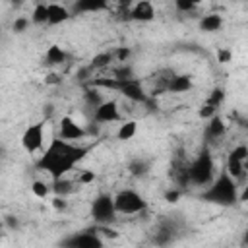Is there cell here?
Instances as JSON below:
<instances>
[{
	"label": "cell",
	"mask_w": 248,
	"mask_h": 248,
	"mask_svg": "<svg viewBox=\"0 0 248 248\" xmlns=\"http://www.w3.org/2000/svg\"><path fill=\"white\" fill-rule=\"evenodd\" d=\"M85 153H87V147L76 145V143H72L68 140H62V138H54L48 143L43 157L39 159L37 167L46 170L52 178H60L68 170H72L83 159Z\"/></svg>",
	"instance_id": "obj_1"
},
{
	"label": "cell",
	"mask_w": 248,
	"mask_h": 248,
	"mask_svg": "<svg viewBox=\"0 0 248 248\" xmlns=\"http://www.w3.org/2000/svg\"><path fill=\"white\" fill-rule=\"evenodd\" d=\"M202 198L205 202H211V203L232 205V203L238 202V186H236V180L227 170H221V174L217 176V180H213V184L202 194Z\"/></svg>",
	"instance_id": "obj_2"
},
{
	"label": "cell",
	"mask_w": 248,
	"mask_h": 248,
	"mask_svg": "<svg viewBox=\"0 0 248 248\" xmlns=\"http://www.w3.org/2000/svg\"><path fill=\"white\" fill-rule=\"evenodd\" d=\"M186 176H188V182L196 184V186H205L211 182L213 178V157L209 153L207 147H203L198 157L190 163V167L186 169Z\"/></svg>",
	"instance_id": "obj_3"
},
{
	"label": "cell",
	"mask_w": 248,
	"mask_h": 248,
	"mask_svg": "<svg viewBox=\"0 0 248 248\" xmlns=\"http://www.w3.org/2000/svg\"><path fill=\"white\" fill-rule=\"evenodd\" d=\"M114 198V209L116 213H124V215H134L140 213L147 207V202L143 200V196H140L134 190H120Z\"/></svg>",
	"instance_id": "obj_4"
},
{
	"label": "cell",
	"mask_w": 248,
	"mask_h": 248,
	"mask_svg": "<svg viewBox=\"0 0 248 248\" xmlns=\"http://www.w3.org/2000/svg\"><path fill=\"white\" fill-rule=\"evenodd\" d=\"M91 215H93V221L99 225H107L114 221V215H116L114 198L110 194H99L91 202Z\"/></svg>",
	"instance_id": "obj_5"
},
{
	"label": "cell",
	"mask_w": 248,
	"mask_h": 248,
	"mask_svg": "<svg viewBox=\"0 0 248 248\" xmlns=\"http://www.w3.org/2000/svg\"><path fill=\"white\" fill-rule=\"evenodd\" d=\"M45 143V122H37V124H31L23 136H21V145L27 153H35L43 147Z\"/></svg>",
	"instance_id": "obj_6"
},
{
	"label": "cell",
	"mask_w": 248,
	"mask_h": 248,
	"mask_svg": "<svg viewBox=\"0 0 248 248\" xmlns=\"http://www.w3.org/2000/svg\"><path fill=\"white\" fill-rule=\"evenodd\" d=\"M64 246H74V248H99L103 246V240L95 231H79L66 240H62Z\"/></svg>",
	"instance_id": "obj_7"
},
{
	"label": "cell",
	"mask_w": 248,
	"mask_h": 248,
	"mask_svg": "<svg viewBox=\"0 0 248 248\" xmlns=\"http://www.w3.org/2000/svg\"><path fill=\"white\" fill-rule=\"evenodd\" d=\"M118 91H120L126 99H130V101H134V103H141V105H145V103H147V99H149V95L143 91V87H141L140 79H136V78L126 79V81H120Z\"/></svg>",
	"instance_id": "obj_8"
},
{
	"label": "cell",
	"mask_w": 248,
	"mask_h": 248,
	"mask_svg": "<svg viewBox=\"0 0 248 248\" xmlns=\"http://www.w3.org/2000/svg\"><path fill=\"white\" fill-rule=\"evenodd\" d=\"M93 118L99 124H108L120 118V110H118V103L116 101H103L101 105L95 107L93 110Z\"/></svg>",
	"instance_id": "obj_9"
},
{
	"label": "cell",
	"mask_w": 248,
	"mask_h": 248,
	"mask_svg": "<svg viewBox=\"0 0 248 248\" xmlns=\"http://www.w3.org/2000/svg\"><path fill=\"white\" fill-rule=\"evenodd\" d=\"M58 128H60V138H62V140H68V141L81 140V138H85V134H87L72 116H62Z\"/></svg>",
	"instance_id": "obj_10"
},
{
	"label": "cell",
	"mask_w": 248,
	"mask_h": 248,
	"mask_svg": "<svg viewBox=\"0 0 248 248\" xmlns=\"http://www.w3.org/2000/svg\"><path fill=\"white\" fill-rule=\"evenodd\" d=\"M128 16L134 21H151L155 17V8H153L151 0H138L136 4H132Z\"/></svg>",
	"instance_id": "obj_11"
},
{
	"label": "cell",
	"mask_w": 248,
	"mask_h": 248,
	"mask_svg": "<svg viewBox=\"0 0 248 248\" xmlns=\"http://www.w3.org/2000/svg\"><path fill=\"white\" fill-rule=\"evenodd\" d=\"M108 8V0H76L72 6L74 14H93Z\"/></svg>",
	"instance_id": "obj_12"
},
{
	"label": "cell",
	"mask_w": 248,
	"mask_h": 248,
	"mask_svg": "<svg viewBox=\"0 0 248 248\" xmlns=\"http://www.w3.org/2000/svg\"><path fill=\"white\" fill-rule=\"evenodd\" d=\"M46 10H48V17H46L48 25H60V23L70 19V10L62 4H58V2L46 4Z\"/></svg>",
	"instance_id": "obj_13"
},
{
	"label": "cell",
	"mask_w": 248,
	"mask_h": 248,
	"mask_svg": "<svg viewBox=\"0 0 248 248\" xmlns=\"http://www.w3.org/2000/svg\"><path fill=\"white\" fill-rule=\"evenodd\" d=\"M192 87V78L186 74H178V76H170L165 83V89L170 93H184Z\"/></svg>",
	"instance_id": "obj_14"
},
{
	"label": "cell",
	"mask_w": 248,
	"mask_h": 248,
	"mask_svg": "<svg viewBox=\"0 0 248 248\" xmlns=\"http://www.w3.org/2000/svg\"><path fill=\"white\" fill-rule=\"evenodd\" d=\"M225 130H227V126H225V120L215 112L211 118H209V124H207V130H205V136L209 138V140H217V138H221L223 134H225Z\"/></svg>",
	"instance_id": "obj_15"
},
{
	"label": "cell",
	"mask_w": 248,
	"mask_h": 248,
	"mask_svg": "<svg viewBox=\"0 0 248 248\" xmlns=\"http://www.w3.org/2000/svg\"><path fill=\"white\" fill-rule=\"evenodd\" d=\"M221 27H223V17L219 14H207L200 21V29L202 31H207V33H215Z\"/></svg>",
	"instance_id": "obj_16"
},
{
	"label": "cell",
	"mask_w": 248,
	"mask_h": 248,
	"mask_svg": "<svg viewBox=\"0 0 248 248\" xmlns=\"http://www.w3.org/2000/svg\"><path fill=\"white\" fill-rule=\"evenodd\" d=\"M64 60H66V52L58 45H50L48 50H46V54H45V62L48 66H56V64H62Z\"/></svg>",
	"instance_id": "obj_17"
},
{
	"label": "cell",
	"mask_w": 248,
	"mask_h": 248,
	"mask_svg": "<svg viewBox=\"0 0 248 248\" xmlns=\"http://www.w3.org/2000/svg\"><path fill=\"white\" fill-rule=\"evenodd\" d=\"M234 180L236 178H242L244 176V161H238V159H234V157H227V169H225Z\"/></svg>",
	"instance_id": "obj_18"
},
{
	"label": "cell",
	"mask_w": 248,
	"mask_h": 248,
	"mask_svg": "<svg viewBox=\"0 0 248 248\" xmlns=\"http://www.w3.org/2000/svg\"><path fill=\"white\" fill-rule=\"evenodd\" d=\"M112 58H114V56H112V52H99V54H95V56L91 58V62H89L87 66L95 72V70H101V68L108 66V64L112 62Z\"/></svg>",
	"instance_id": "obj_19"
},
{
	"label": "cell",
	"mask_w": 248,
	"mask_h": 248,
	"mask_svg": "<svg viewBox=\"0 0 248 248\" xmlns=\"http://www.w3.org/2000/svg\"><path fill=\"white\" fill-rule=\"evenodd\" d=\"M136 132H138V122L136 120H128V122H124L120 128H118V140H122V141H126V140H132L134 136H136Z\"/></svg>",
	"instance_id": "obj_20"
},
{
	"label": "cell",
	"mask_w": 248,
	"mask_h": 248,
	"mask_svg": "<svg viewBox=\"0 0 248 248\" xmlns=\"http://www.w3.org/2000/svg\"><path fill=\"white\" fill-rule=\"evenodd\" d=\"M56 196H66V194H70V192H74V182H70V180H64L62 176L60 178H54V182H52V188H50Z\"/></svg>",
	"instance_id": "obj_21"
},
{
	"label": "cell",
	"mask_w": 248,
	"mask_h": 248,
	"mask_svg": "<svg viewBox=\"0 0 248 248\" xmlns=\"http://www.w3.org/2000/svg\"><path fill=\"white\" fill-rule=\"evenodd\" d=\"M46 17H48V10H46V4L39 2L35 8H33V14H31V21L37 23V25H43L46 23Z\"/></svg>",
	"instance_id": "obj_22"
},
{
	"label": "cell",
	"mask_w": 248,
	"mask_h": 248,
	"mask_svg": "<svg viewBox=\"0 0 248 248\" xmlns=\"http://www.w3.org/2000/svg\"><path fill=\"white\" fill-rule=\"evenodd\" d=\"M83 99H85V103L89 105V107H97V105H101L103 103V97H101V93L97 91V87L93 85V89L91 87H85V91H83Z\"/></svg>",
	"instance_id": "obj_23"
},
{
	"label": "cell",
	"mask_w": 248,
	"mask_h": 248,
	"mask_svg": "<svg viewBox=\"0 0 248 248\" xmlns=\"http://www.w3.org/2000/svg\"><path fill=\"white\" fill-rule=\"evenodd\" d=\"M128 170H130L134 176H143V174L149 170V165H147L145 161H141V159H136V161H132V163H130Z\"/></svg>",
	"instance_id": "obj_24"
},
{
	"label": "cell",
	"mask_w": 248,
	"mask_h": 248,
	"mask_svg": "<svg viewBox=\"0 0 248 248\" xmlns=\"http://www.w3.org/2000/svg\"><path fill=\"white\" fill-rule=\"evenodd\" d=\"M31 192H33L37 198H46L48 192H50V186H48L46 182H43V180H33V184H31Z\"/></svg>",
	"instance_id": "obj_25"
},
{
	"label": "cell",
	"mask_w": 248,
	"mask_h": 248,
	"mask_svg": "<svg viewBox=\"0 0 248 248\" xmlns=\"http://www.w3.org/2000/svg\"><path fill=\"white\" fill-rule=\"evenodd\" d=\"M200 4H202V0H174V6L178 12H192Z\"/></svg>",
	"instance_id": "obj_26"
},
{
	"label": "cell",
	"mask_w": 248,
	"mask_h": 248,
	"mask_svg": "<svg viewBox=\"0 0 248 248\" xmlns=\"http://www.w3.org/2000/svg\"><path fill=\"white\" fill-rule=\"evenodd\" d=\"M112 78H116L118 81H126V79H132L134 78V72H132L130 66H124V62H122V66L114 70V76Z\"/></svg>",
	"instance_id": "obj_27"
},
{
	"label": "cell",
	"mask_w": 248,
	"mask_h": 248,
	"mask_svg": "<svg viewBox=\"0 0 248 248\" xmlns=\"http://www.w3.org/2000/svg\"><path fill=\"white\" fill-rule=\"evenodd\" d=\"M223 99H225V91H223L221 87H215V89L209 93V97H207V105L219 107V105L223 103Z\"/></svg>",
	"instance_id": "obj_28"
},
{
	"label": "cell",
	"mask_w": 248,
	"mask_h": 248,
	"mask_svg": "<svg viewBox=\"0 0 248 248\" xmlns=\"http://www.w3.org/2000/svg\"><path fill=\"white\" fill-rule=\"evenodd\" d=\"M229 155L234 157V159H238V161H246V157H248V147H246V145H236Z\"/></svg>",
	"instance_id": "obj_29"
},
{
	"label": "cell",
	"mask_w": 248,
	"mask_h": 248,
	"mask_svg": "<svg viewBox=\"0 0 248 248\" xmlns=\"http://www.w3.org/2000/svg\"><path fill=\"white\" fill-rule=\"evenodd\" d=\"M130 54H132V50H130L128 46H120V48H116V50L112 52V56L118 58V62H126V60L130 58Z\"/></svg>",
	"instance_id": "obj_30"
},
{
	"label": "cell",
	"mask_w": 248,
	"mask_h": 248,
	"mask_svg": "<svg viewBox=\"0 0 248 248\" xmlns=\"http://www.w3.org/2000/svg\"><path fill=\"white\" fill-rule=\"evenodd\" d=\"M27 25H29V19H27V17H17L12 27H14L16 33H23V31L27 29Z\"/></svg>",
	"instance_id": "obj_31"
},
{
	"label": "cell",
	"mask_w": 248,
	"mask_h": 248,
	"mask_svg": "<svg viewBox=\"0 0 248 248\" xmlns=\"http://www.w3.org/2000/svg\"><path fill=\"white\" fill-rule=\"evenodd\" d=\"M93 180H95L93 170H83V172L78 176V182H79V184H89V182H93Z\"/></svg>",
	"instance_id": "obj_32"
},
{
	"label": "cell",
	"mask_w": 248,
	"mask_h": 248,
	"mask_svg": "<svg viewBox=\"0 0 248 248\" xmlns=\"http://www.w3.org/2000/svg\"><path fill=\"white\" fill-rule=\"evenodd\" d=\"M215 112H217V107H211V105H207V103H205L203 108H200V116H202V118H211Z\"/></svg>",
	"instance_id": "obj_33"
},
{
	"label": "cell",
	"mask_w": 248,
	"mask_h": 248,
	"mask_svg": "<svg viewBox=\"0 0 248 248\" xmlns=\"http://www.w3.org/2000/svg\"><path fill=\"white\" fill-rule=\"evenodd\" d=\"M231 56H232V54H231V50H229V48H219V50H217V60H219V62H223V64H225V62H229V60H231Z\"/></svg>",
	"instance_id": "obj_34"
},
{
	"label": "cell",
	"mask_w": 248,
	"mask_h": 248,
	"mask_svg": "<svg viewBox=\"0 0 248 248\" xmlns=\"http://www.w3.org/2000/svg\"><path fill=\"white\" fill-rule=\"evenodd\" d=\"M52 205H54V209H66V207H68L66 196H56V198L52 200Z\"/></svg>",
	"instance_id": "obj_35"
},
{
	"label": "cell",
	"mask_w": 248,
	"mask_h": 248,
	"mask_svg": "<svg viewBox=\"0 0 248 248\" xmlns=\"http://www.w3.org/2000/svg\"><path fill=\"white\" fill-rule=\"evenodd\" d=\"M91 74H93V70H91L89 66H85V68H81V70H79V72L76 74V78L83 81V79H87V78H91Z\"/></svg>",
	"instance_id": "obj_36"
},
{
	"label": "cell",
	"mask_w": 248,
	"mask_h": 248,
	"mask_svg": "<svg viewBox=\"0 0 248 248\" xmlns=\"http://www.w3.org/2000/svg\"><path fill=\"white\" fill-rule=\"evenodd\" d=\"M178 198H180V192H176V190H169V192L165 194V200L170 202V203H176Z\"/></svg>",
	"instance_id": "obj_37"
},
{
	"label": "cell",
	"mask_w": 248,
	"mask_h": 248,
	"mask_svg": "<svg viewBox=\"0 0 248 248\" xmlns=\"http://www.w3.org/2000/svg\"><path fill=\"white\" fill-rule=\"evenodd\" d=\"M2 221H4V225H8L10 229H17V225H19V223H17V219H16L14 215H6Z\"/></svg>",
	"instance_id": "obj_38"
},
{
	"label": "cell",
	"mask_w": 248,
	"mask_h": 248,
	"mask_svg": "<svg viewBox=\"0 0 248 248\" xmlns=\"http://www.w3.org/2000/svg\"><path fill=\"white\" fill-rule=\"evenodd\" d=\"M45 81H46L48 85H56V83H60V78H58L56 74H48V76L45 78Z\"/></svg>",
	"instance_id": "obj_39"
},
{
	"label": "cell",
	"mask_w": 248,
	"mask_h": 248,
	"mask_svg": "<svg viewBox=\"0 0 248 248\" xmlns=\"http://www.w3.org/2000/svg\"><path fill=\"white\" fill-rule=\"evenodd\" d=\"M101 232H105L108 238H116V236H118V232H116L114 229H108V227H103V229H101Z\"/></svg>",
	"instance_id": "obj_40"
},
{
	"label": "cell",
	"mask_w": 248,
	"mask_h": 248,
	"mask_svg": "<svg viewBox=\"0 0 248 248\" xmlns=\"http://www.w3.org/2000/svg\"><path fill=\"white\" fill-rule=\"evenodd\" d=\"M132 0H118V6H120V10H130L132 8Z\"/></svg>",
	"instance_id": "obj_41"
},
{
	"label": "cell",
	"mask_w": 248,
	"mask_h": 248,
	"mask_svg": "<svg viewBox=\"0 0 248 248\" xmlns=\"http://www.w3.org/2000/svg\"><path fill=\"white\" fill-rule=\"evenodd\" d=\"M52 108H54L52 105H46V107H45V116H46V118H48V116L52 114Z\"/></svg>",
	"instance_id": "obj_42"
},
{
	"label": "cell",
	"mask_w": 248,
	"mask_h": 248,
	"mask_svg": "<svg viewBox=\"0 0 248 248\" xmlns=\"http://www.w3.org/2000/svg\"><path fill=\"white\" fill-rule=\"evenodd\" d=\"M10 4H12V6H21L23 0H10Z\"/></svg>",
	"instance_id": "obj_43"
},
{
	"label": "cell",
	"mask_w": 248,
	"mask_h": 248,
	"mask_svg": "<svg viewBox=\"0 0 248 248\" xmlns=\"http://www.w3.org/2000/svg\"><path fill=\"white\" fill-rule=\"evenodd\" d=\"M4 157V147H0V159Z\"/></svg>",
	"instance_id": "obj_44"
},
{
	"label": "cell",
	"mask_w": 248,
	"mask_h": 248,
	"mask_svg": "<svg viewBox=\"0 0 248 248\" xmlns=\"http://www.w3.org/2000/svg\"><path fill=\"white\" fill-rule=\"evenodd\" d=\"M2 225H4V221H2V219H0V229H2Z\"/></svg>",
	"instance_id": "obj_45"
},
{
	"label": "cell",
	"mask_w": 248,
	"mask_h": 248,
	"mask_svg": "<svg viewBox=\"0 0 248 248\" xmlns=\"http://www.w3.org/2000/svg\"><path fill=\"white\" fill-rule=\"evenodd\" d=\"M0 238H2V236H0Z\"/></svg>",
	"instance_id": "obj_46"
}]
</instances>
